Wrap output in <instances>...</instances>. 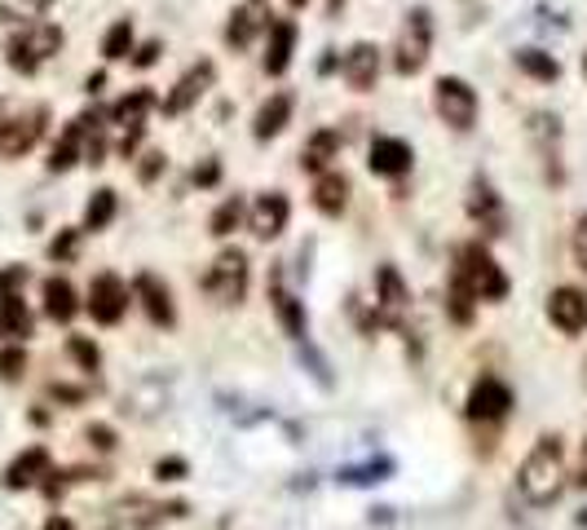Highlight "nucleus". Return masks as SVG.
Returning a JSON list of instances; mask_svg holds the SVG:
<instances>
[{"mask_svg":"<svg viewBox=\"0 0 587 530\" xmlns=\"http://www.w3.org/2000/svg\"><path fill=\"white\" fill-rule=\"evenodd\" d=\"M270 301H274V314H278V323H283V332L292 336V341H305V310H301V301L283 287V274H274L270 278Z\"/></svg>","mask_w":587,"mask_h":530,"instance_id":"obj_21","label":"nucleus"},{"mask_svg":"<svg viewBox=\"0 0 587 530\" xmlns=\"http://www.w3.org/2000/svg\"><path fill=\"white\" fill-rule=\"evenodd\" d=\"M155 473H159V482H177V478L186 473V464H182V460H159Z\"/></svg>","mask_w":587,"mask_h":530,"instance_id":"obj_45","label":"nucleus"},{"mask_svg":"<svg viewBox=\"0 0 587 530\" xmlns=\"http://www.w3.org/2000/svg\"><path fill=\"white\" fill-rule=\"evenodd\" d=\"M433 102H438V116H442L451 129H460V132L472 129V120H477V94H472L469 80H460V76H442Z\"/></svg>","mask_w":587,"mask_h":530,"instance_id":"obj_8","label":"nucleus"},{"mask_svg":"<svg viewBox=\"0 0 587 530\" xmlns=\"http://www.w3.org/2000/svg\"><path fill=\"white\" fill-rule=\"evenodd\" d=\"M159 173H164V155H159V150H150V155L141 159V168H137V177H141V181H155Z\"/></svg>","mask_w":587,"mask_h":530,"instance_id":"obj_43","label":"nucleus"},{"mask_svg":"<svg viewBox=\"0 0 587 530\" xmlns=\"http://www.w3.org/2000/svg\"><path fill=\"white\" fill-rule=\"evenodd\" d=\"M159 62V40H146L137 53H133V67H155Z\"/></svg>","mask_w":587,"mask_h":530,"instance_id":"obj_44","label":"nucleus"},{"mask_svg":"<svg viewBox=\"0 0 587 530\" xmlns=\"http://www.w3.org/2000/svg\"><path fill=\"white\" fill-rule=\"evenodd\" d=\"M76 248H80V230H62V235L49 244V257H53V262H71Z\"/></svg>","mask_w":587,"mask_h":530,"instance_id":"obj_37","label":"nucleus"},{"mask_svg":"<svg viewBox=\"0 0 587 530\" xmlns=\"http://www.w3.org/2000/svg\"><path fill=\"white\" fill-rule=\"evenodd\" d=\"M204 292L217 296L222 305L243 301V292H247V257H243L238 248H226L217 262L208 265V274H204Z\"/></svg>","mask_w":587,"mask_h":530,"instance_id":"obj_7","label":"nucleus"},{"mask_svg":"<svg viewBox=\"0 0 587 530\" xmlns=\"http://www.w3.org/2000/svg\"><path fill=\"white\" fill-rule=\"evenodd\" d=\"M85 438H89L98 451H111V446H116V433H111L107 424H89V429H85Z\"/></svg>","mask_w":587,"mask_h":530,"instance_id":"obj_42","label":"nucleus"},{"mask_svg":"<svg viewBox=\"0 0 587 530\" xmlns=\"http://www.w3.org/2000/svg\"><path fill=\"white\" fill-rule=\"evenodd\" d=\"M58 49H62V27L36 18V22H22V31H13V36L4 40V62H9L18 76H36Z\"/></svg>","mask_w":587,"mask_h":530,"instance_id":"obj_3","label":"nucleus"},{"mask_svg":"<svg viewBox=\"0 0 587 530\" xmlns=\"http://www.w3.org/2000/svg\"><path fill=\"white\" fill-rule=\"evenodd\" d=\"M22 283H27L22 265H4L0 269V296H22Z\"/></svg>","mask_w":587,"mask_h":530,"instance_id":"obj_38","label":"nucleus"},{"mask_svg":"<svg viewBox=\"0 0 587 530\" xmlns=\"http://www.w3.org/2000/svg\"><path fill=\"white\" fill-rule=\"evenodd\" d=\"M575 482L587 491V442H584V451H579V469H575Z\"/></svg>","mask_w":587,"mask_h":530,"instance_id":"obj_46","label":"nucleus"},{"mask_svg":"<svg viewBox=\"0 0 587 530\" xmlns=\"http://www.w3.org/2000/svg\"><path fill=\"white\" fill-rule=\"evenodd\" d=\"M45 530H76V527H71V522H67V518H62V513H53V518H49V522H45Z\"/></svg>","mask_w":587,"mask_h":530,"instance_id":"obj_47","label":"nucleus"},{"mask_svg":"<svg viewBox=\"0 0 587 530\" xmlns=\"http://www.w3.org/2000/svg\"><path fill=\"white\" fill-rule=\"evenodd\" d=\"M213 76H217V67L213 62H199V67H190L177 85H173V94L164 98V111L168 116H182V111H190L199 98H204V89L213 85Z\"/></svg>","mask_w":587,"mask_h":530,"instance_id":"obj_16","label":"nucleus"},{"mask_svg":"<svg viewBox=\"0 0 587 530\" xmlns=\"http://www.w3.org/2000/svg\"><path fill=\"white\" fill-rule=\"evenodd\" d=\"M287 195H278V190H270V195H261L256 204H252V235L256 239H278L283 230H287Z\"/></svg>","mask_w":587,"mask_h":530,"instance_id":"obj_17","label":"nucleus"},{"mask_svg":"<svg viewBox=\"0 0 587 530\" xmlns=\"http://www.w3.org/2000/svg\"><path fill=\"white\" fill-rule=\"evenodd\" d=\"M150 107H159V98H155L150 89H133L128 98H119L116 107H111V125L119 129V155H124V159L137 150V141H141V132H146V111H150Z\"/></svg>","mask_w":587,"mask_h":530,"instance_id":"obj_6","label":"nucleus"},{"mask_svg":"<svg viewBox=\"0 0 587 530\" xmlns=\"http://www.w3.org/2000/svg\"><path fill=\"white\" fill-rule=\"evenodd\" d=\"M375 76H380V53H375V45H353L350 53H345V80H350L353 89H371L375 85Z\"/></svg>","mask_w":587,"mask_h":530,"instance_id":"obj_23","label":"nucleus"},{"mask_svg":"<svg viewBox=\"0 0 587 530\" xmlns=\"http://www.w3.org/2000/svg\"><path fill=\"white\" fill-rule=\"evenodd\" d=\"M31 336V314L22 305V296H0V341L22 345Z\"/></svg>","mask_w":587,"mask_h":530,"instance_id":"obj_27","label":"nucleus"},{"mask_svg":"<svg viewBox=\"0 0 587 530\" xmlns=\"http://www.w3.org/2000/svg\"><path fill=\"white\" fill-rule=\"evenodd\" d=\"M517 487H521V495L535 509H544V504H552L561 495V487H566V455H561V442L557 438H539L535 442V451L521 464Z\"/></svg>","mask_w":587,"mask_h":530,"instance_id":"obj_2","label":"nucleus"},{"mask_svg":"<svg viewBox=\"0 0 587 530\" xmlns=\"http://www.w3.org/2000/svg\"><path fill=\"white\" fill-rule=\"evenodd\" d=\"M111 217H116V190L102 186V190H94V199L85 208V230H107Z\"/></svg>","mask_w":587,"mask_h":530,"instance_id":"obj_30","label":"nucleus"},{"mask_svg":"<svg viewBox=\"0 0 587 530\" xmlns=\"http://www.w3.org/2000/svg\"><path fill=\"white\" fill-rule=\"evenodd\" d=\"M341 4H345V0H332V13H336V9H341Z\"/></svg>","mask_w":587,"mask_h":530,"instance_id":"obj_50","label":"nucleus"},{"mask_svg":"<svg viewBox=\"0 0 587 530\" xmlns=\"http://www.w3.org/2000/svg\"><path fill=\"white\" fill-rule=\"evenodd\" d=\"M270 4L265 0H243L235 13H231V22H226V45L231 49H247L261 31H270Z\"/></svg>","mask_w":587,"mask_h":530,"instance_id":"obj_13","label":"nucleus"},{"mask_svg":"<svg viewBox=\"0 0 587 530\" xmlns=\"http://www.w3.org/2000/svg\"><path fill=\"white\" fill-rule=\"evenodd\" d=\"M238 217H243V204H238V199H226V204L213 213V235H217V239H226V235L238 226Z\"/></svg>","mask_w":587,"mask_h":530,"instance_id":"obj_36","label":"nucleus"},{"mask_svg":"<svg viewBox=\"0 0 587 530\" xmlns=\"http://www.w3.org/2000/svg\"><path fill=\"white\" fill-rule=\"evenodd\" d=\"M85 159V116H76L67 132L58 137V146H53V155H49V173H67L71 164H80Z\"/></svg>","mask_w":587,"mask_h":530,"instance_id":"obj_24","label":"nucleus"},{"mask_svg":"<svg viewBox=\"0 0 587 530\" xmlns=\"http://www.w3.org/2000/svg\"><path fill=\"white\" fill-rule=\"evenodd\" d=\"M469 217L486 230V235H503V226H508V217H503V204H499V195H495V186L490 181H472L469 190Z\"/></svg>","mask_w":587,"mask_h":530,"instance_id":"obj_18","label":"nucleus"},{"mask_svg":"<svg viewBox=\"0 0 587 530\" xmlns=\"http://www.w3.org/2000/svg\"><path fill=\"white\" fill-rule=\"evenodd\" d=\"M22 372H27V354H22V345H4V350H0V381H4V385H18Z\"/></svg>","mask_w":587,"mask_h":530,"instance_id":"obj_34","label":"nucleus"},{"mask_svg":"<svg viewBox=\"0 0 587 530\" xmlns=\"http://www.w3.org/2000/svg\"><path fill=\"white\" fill-rule=\"evenodd\" d=\"M102 53H107L111 62H119V58H128V53H133V22H128V18H119L116 27L107 31V40H102Z\"/></svg>","mask_w":587,"mask_h":530,"instance_id":"obj_33","label":"nucleus"},{"mask_svg":"<svg viewBox=\"0 0 587 530\" xmlns=\"http://www.w3.org/2000/svg\"><path fill=\"white\" fill-rule=\"evenodd\" d=\"M76 310H80L76 287H71L67 278H45V314H49L53 323H71Z\"/></svg>","mask_w":587,"mask_h":530,"instance_id":"obj_29","label":"nucleus"},{"mask_svg":"<svg viewBox=\"0 0 587 530\" xmlns=\"http://www.w3.org/2000/svg\"><path fill=\"white\" fill-rule=\"evenodd\" d=\"M292 49H296V27L287 18L270 22V45H265V71L270 76H283L287 62H292Z\"/></svg>","mask_w":587,"mask_h":530,"instance_id":"obj_22","label":"nucleus"},{"mask_svg":"<svg viewBox=\"0 0 587 530\" xmlns=\"http://www.w3.org/2000/svg\"><path fill=\"white\" fill-rule=\"evenodd\" d=\"M287 120H292V94H274V98L256 111L252 132H256V141H270V137H278V132L287 129Z\"/></svg>","mask_w":587,"mask_h":530,"instance_id":"obj_26","label":"nucleus"},{"mask_svg":"<svg viewBox=\"0 0 587 530\" xmlns=\"http://www.w3.org/2000/svg\"><path fill=\"white\" fill-rule=\"evenodd\" d=\"M49 4L53 0H0V18L4 22H36V18H45Z\"/></svg>","mask_w":587,"mask_h":530,"instance_id":"obj_32","label":"nucleus"},{"mask_svg":"<svg viewBox=\"0 0 587 530\" xmlns=\"http://www.w3.org/2000/svg\"><path fill=\"white\" fill-rule=\"evenodd\" d=\"M548 318H552V327H561L566 336L587 332V292H579V287H557V292L548 296Z\"/></svg>","mask_w":587,"mask_h":530,"instance_id":"obj_14","label":"nucleus"},{"mask_svg":"<svg viewBox=\"0 0 587 530\" xmlns=\"http://www.w3.org/2000/svg\"><path fill=\"white\" fill-rule=\"evenodd\" d=\"M512 406V390L499 381V376H481L469 394V420H481V424H495L503 420Z\"/></svg>","mask_w":587,"mask_h":530,"instance_id":"obj_12","label":"nucleus"},{"mask_svg":"<svg viewBox=\"0 0 587 530\" xmlns=\"http://www.w3.org/2000/svg\"><path fill=\"white\" fill-rule=\"evenodd\" d=\"M584 71H587V53H584Z\"/></svg>","mask_w":587,"mask_h":530,"instance_id":"obj_52","label":"nucleus"},{"mask_svg":"<svg viewBox=\"0 0 587 530\" xmlns=\"http://www.w3.org/2000/svg\"><path fill=\"white\" fill-rule=\"evenodd\" d=\"M186 504H159L150 495H124L107 509V530H155L164 518H182Z\"/></svg>","mask_w":587,"mask_h":530,"instance_id":"obj_5","label":"nucleus"},{"mask_svg":"<svg viewBox=\"0 0 587 530\" xmlns=\"http://www.w3.org/2000/svg\"><path fill=\"white\" fill-rule=\"evenodd\" d=\"M45 125H49V111H45V107H31V111H22V116H13V120H0V155H4V159L27 155V150L40 141Z\"/></svg>","mask_w":587,"mask_h":530,"instance_id":"obj_10","label":"nucleus"},{"mask_svg":"<svg viewBox=\"0 0 587 530\" xmlns=\"http://www.w3.org/2000/svg\"><path fill=\"white\" fill-rule=\"evenodd\" d=\"M584 385H587V363H584Z\"/></svg>","mask_w":587,"mask_h":530,"instance_id":"obj_51","label":"nucleus"},{"mask_svg":"<svg viewBox=\"0 0 587 530\" xmlns=\"http://www.w3.org/2000/svg\"><path fill=\"white\" fill-rule=\"evenodd\" d=\"M380 473H389V460H380V464H366V469H345L341 478H345V482H380Z\"/></svg>","mask_w":587,"mask_h":530,"instance_id":"obj_40","label":"nucleus"},{"mask_svg":"<svg viewBox=\"0 0 587 530\" xmlns=\"http://www.w3.org/2000/svg\"><path fill=\"white\" fill-rule=\"evenodd\" d=\"M67 354H71L85 372H98V363H102V354H98V345H94L89 336H71V341H67Z\"/></svg>","mask_w":587,"mask_h":530,"instance_id":"obj_35","label":"nucleus"},{"mask_svg":"<svg viewBox=\"0 0 587 530\" xmlns=\"http://www.w3.org/2000/svg\"><path fill=\"white\" fill-rule=\"evenodd\" d=\"M102 85H107V76L98 71V76H89V85H85V89H89V94H102Z\"/></svg>","mask_w":587,"mask_h":530,"instance_id":"obj_48","label":"nucleus"},{"mask_svg":"<svg viewBox=\"0 0 587 530\" xmlns=\"http://www.w3.org/2000/svg\"><path fill=\"white\" fill-rule=\"evenodd\" d=\"M49 473V451L45 446H27L9 469H4V487L9 491H27V487H40Z\"/></svg>","mask_w":587,"mask_h":530,"instance_id":"obj_20","label":"nucleus"},{"mask_svg":"<svg viewBox=\"0 0 587 530\" xmlns=\"http://www.w3.org/2000/svg\"><path fill=\"white\" fill-rule=\"evenodd\" d=\"M89 314H94V323H102V327H111L124 318V310H128V287H124V278L119 274H98L94 283H89Z\"/></svg>","mask_w":587,"mask_h":530,"instance_id":"obj_11","label":"nucleus"},{"mask_svg":"<svg viewBox=\"0 0 587 530\" xmlns=\"http://www.w3.org/2000/svg\"><path fill=\"white\" fill-rule=\"evenodd\" d=\"M570 253H575V265L587 269V213L575 222V239H570Z\"/></svg>","mask_w":587,"mask_h":530,"instance_id":"obj_39","label":"nucleus"},{"mask_svg":"<svg viewBox=\"0 0 587 530\" xmlns=\"http://www.w3.org/2000/svg\"><path fill=\"white\" fill-rule=\"evenodd\" d=\"M429 49H433V13L429 9H411L402 31H398V45H393V67L402 76H415L429 62Z\"/></svg>","mask_w":587,"mask_h":530,"instance_id":"obj_4","label":"nucleus"},{"mask_svg":"<svg viewBox=\"0 0 587 530\" xmlns=\"http://www.w3.org/2000/svg\"><path fill=\"white\" fill-rule=\"evenodd\" d=\"M341 155V132L336 129H319L310 141H305V150H301V168L305 173H327V164Z\"/></svg>","mask_w":587,"mask_h":530,"instance_id":"obj_25","label":"nucleus"},{"mask_svg":"<svg viewBox=\"0 0 587 530\" xmlns=\"http://www.w3.org/2000/svg\"><path fill=\"white\" fill-rule=\"evenodd\" d=\"M517 67H521L526 76H535V80H557V76H561V62H557L552 53H539V49H521V53H517Z\"/></svg>","mask_w":587,"mask_h":530,"instance_id":"obj_31","label":"nucleus"},{"mask_svg":"<svg viewBox=\"0 0 587 530\" xmlns=\"http://www.w3.org/2000/svg\"><path fill=\"white\" fill-rule=\"evenodd\" d=\"M287 4H292V9H305V4H310V0H287Z\"/></svg>","mask_w":587,"mask_h":530,"instance_id":"obj_49","label":"nucleus"},{"mask_svg":"<svg viewBox=\"0 0 587 530\" xmlns=\"http://www.w3.org/2000/svg\"><path fill=\"white\" fill-rule=\"evenodd\" d=\"M508 296V274L495 265V257L481 244H464L456 253L451 269V292H447V310L456 323H469L477 301H503Z\"/></svg>","mask_w":587,"mask_h":530,"instance_id":"obj_1","label":"nucleus"},{"mask_svg":"<svg viewBox=\"0 0 587 530\" xmlns=\"http://www.w3.org/2000/svg\"><path fill=\"white\" fill-rule=\"evenodd\" d=\"M217 177H222V164H217V159H208V164H199V168L190 173L195 186H217Z\"/></svg>","mask_w":587,"mask_h":530,"instance_id":"obj_41","label":"nucleus"},{"mask_svg":"<svg viewBox=\"0 0 587 530\" xmlns=\"http://www.w3.org/2000/svg\"><path fill=\"white\" fill-rule=\"evenodd\" d=\"M345 204H350V181L341 173H319V181H314V208L327 213V217H336Z\"/></svg>","mask_w":587,"mask_h":530,"instance_id":"obj_28","label":"nucleus"},{"mask_svg":"<svg viewBox=\"0 0 587 530\" xmlns=\"http://www.w3.org/2000/svg\"><path fill=\"white\" fill-rule=\"evenodd\" d=\"M133 292H137L141 310L150 314V323H159V327H173L177 310H173V292H168V283H164L159 274H150V269H146V274H137Z\"/></svg>","mask_w":587,"mask_h":530,"instance_id":"obj_15","label":"nucleus"},{"mask_svg":"<svg viewBox=\"0 0 587 530\" xmlns=\"http://www.w3.org/2000/svg\"><path fill=\"white\" fill-rule=\"evenodd\" d=\"M411 146L402 141V137H375L371 141V173H380V177H402L407 168H411Z\"/></svg>","mask_w":587,"mask_h":530,"instance_id":"obj_19","label":"nucleus"},{"mask_svg":"<svg viewBox=\"0 0 587 530\" xmlns=\"http://www.w3.org/2000/svg\"><path fill=\"white\" fill-rule=\"evenodd\" d=\"M407 305H411V296H407L402 274L393 265H380V274H375V323L402 332L407 327Z\"/></svg>","mask_w":587,"mask_h":530,"instance_id":"obj_9","label":"nucleus"}]
</instances>
